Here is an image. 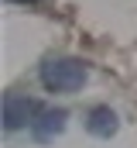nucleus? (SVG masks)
<instances>
[{
    "label": "nucleus",
    "mask_w": 137,
    "mask_h": 148,
    "mask_svg": "<svg viewBox=\"0 0 137 148\" xmlns=\"http://www.w3.org/2000/svg\"><path fill=\"white\" fill-rule=\"evenodd\" d=\"M41 86L48 93H72V90H82L86 79H89V69L82 59H68V55H58V59H45L41 62Z\"/></svg>",
    "instance_id": "1"
},
{
    "label": "nucleus",
    "mask_w": 137,
    "mask_h": 148,
    "mask_svg": "<svg viewBox=\"0 0 137 148\" xmlns=\"http://www.w3.org/2000/svg\"><path fill=\"white\" fill-rule=\"evenodd\" d=\"M86 131L93 134V138H113L117 131H120V117L117 110H110V107H93V110L86 114Z\"/></svg>",
    "instance_id": "4"
},
{
    "label": "nucleus",
    "mask_w": 137,
    "mask_h": 148,
    "mask_svg": "<svg viewBox=\"0 0 137 148\" xmlns=\"http://www.w3.org/2000/svg\"><path fill=\"white\" fill-rule=\"evenodd\" d=\"M24 3H38V0H24Z\"/></svg>",
    "instance_id": "5"
},
{
    "label": "nucleus",
    "mask_w": 137,
    "mask_h": 148,
    "mask_svg": "<svg viewBox=\"0 0 137 148\" xmlns=\"http://www.w3.org/2000/svg\"><path fill=\"white\" fill-rule=\"evenodd\" d=\"M38 110H41V107L34 103L31 97H24V93H7V97H3V131H17V127L31 124Z\"/></svg>",
    "instance_id": "2"
},
{
    "label": "nucleus",
    "mask_w": 137,
    "mask_h": 148,
    "mask_svg": "<svg viewBox=\"0 0 137 148\" xmlns=\"http://www.w3.org/2000/svg\"><path fill=\"white\" fill-rule=\"evenodd\" d=\"M68 124V110L65 107H41L31 121V134L45 145V141H55Z\"/></svg>",
    "instance_id": "3"
}]
</instances>
